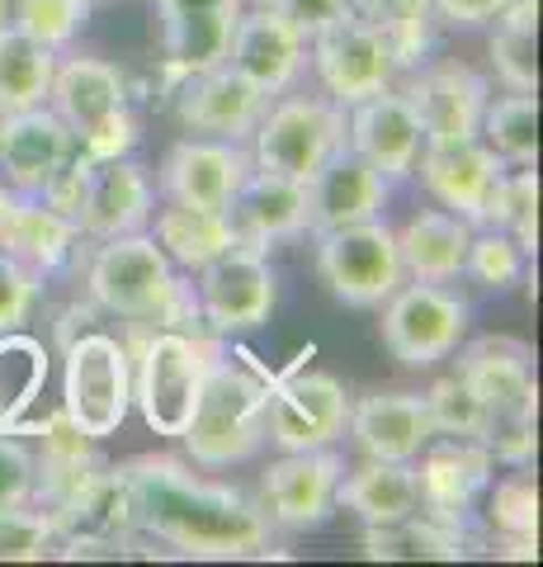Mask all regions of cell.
<instances>
[{"label":"cell","instance_id":"10","mask_svg":"<svg viewBox=\"0 0 543 567\" xmlns=\"http://www.w3.org/2000/svg\"><path fill=\"white\" fill-rule=\"evenodd\" d=\"M251 137H255L251 166L289 175V181H307L345 142V104L307 100V95L279 100L270 114H260Z\"/></svg>","mask_w":543,"mask_h":567},{"label":"cell","instance_id":"41","mask_svg":"<svg viewBox=\"0 0 543 567\" xmlns=\"http://www.w3.org/2000/svg\"><path fill=\"white\" fill-rule=\"evenodd\" d=\"M463 275H472L482 284V289H511L520 284L524 275V251L511 233H501V227H487V233H472V246H468V265Z\"/></svg>","mask_w":543,"mask_h":567},{"label":"cell","instance_id":"24","mask_svg":"<svg viewBox=\"0 0 543 567\" xmlns=\"http://www.w3.org/2000/svg\"><path fill=\"white\" fill-rule=\"evenodd\" d=\"M416 458H420L416 483H420V506H426V516L463 525V516L478 506V496L487 492V483H492L497 458L487 454L478 440H463V435H449L440 445L430 440Z\"/></svg>","mask_w":543,"mask_h":567},{"label":"cell","instance_id":"29","mask_svg":"<svg viewBox=\"0 0 543 567\" xmlns=\"http://www.w3.org/2000/svg\"><path fill=\"white\" fill-rule=\"evenodd\" d=\"M468 246H472V223L449 208H420L397 233L401 270H411L416 279H430V284L459 279L468 265Z\"/></svg>","mask_w":543,"mask_h":567},{"label":"cell","instance_id":"30","mask_svg":"<svg viewBox=\"0 0 543 567\" xmlns=\"http://www.w3.org/2000/svg\"><path fill=\"white\" fill-rule=\"evenodd\" d=\"M336 506H345L349 516H359L364 525H397L420 516V483L411 464H388V458H369L355 473H341Z\"/></svg>","mask_w":543,"mask_h":567},{"label":"cell","instance_id":"37","mask_svg":"<svg viewBox=\"0 0 543 567\" xmlns=\"http://www.w3.org/2000/svg\"><path fill=\"white\" fill-rule=\"evenodd\" d=\"M487 520L520 558L539 554V487L524 473V464H515V473L501 477V483H487Z\"/></svg>","mask_w":543,"mask_h":567},{"label":"cell","instance_id":"20","mask_svg":"<svg viewBox=\"0 0 543 567\" xmlns=\"http://www.w3.org/2000/svg\"><path fill=\"white\" fill-rule=\"evenodd\" d=\"M270 95H260L247 76H237L227 62L195 71V76L180 81V100H175V114L195 137H227L241 142L255 133L260 114H265Z\"/></svg>","mask_w":543,"mask_h":567},{"label":"cell","instance_id":"12","mask_svg":"<svg viewBox=\"0 0 543 567\" xmlns=\"http://www.w3.org/2000/svg\"><path fill=\"white\" fill-rule=\"evenodd\" d=\"M312 66H317V81L326 85V100L336 104H359L378 91H388L397 76V58L388 39L364 20V14L349 10L345 20H336L331 29L312 33Z\"/></svg>","mask_w":543,"mask_h":567},{"label":"cell","instance_id":"11","mask_svg":"<svg viewBox=\"0 0 543 567\" xmlns=\"http://www.w3.org/2000/svg\"><path fill=\"white\" fill-rule=\"evenodd\" d=\"M195 303H199V317L218 336H237V331L265 327L270 312H274V270H270V256L260 251V246L232 241L222 256L199 265Z\"/></svg>","mask_w":543,"mask_h":567},{"label":"cell","instance_id":"38","mask_svg":"<svg viewBox=\"0 0 543 567\" xmlns=\"http://www.w3.org/2000/svg\"><path fill=\"white\" fill-rule=\"evenodd\" d=\"M355 14H364L388 39L397 66L420 62L430 52L435 0H355Z\"/></svg>","mask_w":543,"mask_h":567},{"label":"cell","instance_id":"28","mask_svg":"<svg viewBox=\"0 0 543 567\" xmlns=\"http://www.w3.org/2000/svg\"><path fill=\"white\" fill-rule=\"evenodd\" d=\"M76 223L62 218L58 208H48L43 199H29V194H10L6 218H0V251L20 256L29 270H62L66 260L76 256Z\"/></svg>","mask_w":543,"mask_h":567},{"label":"cell","instance_id":"1","mask_svg":"<svg viewBox=\"0 0 543 567\" xmlns=\"http://www.w3.org/2000/svg\"><path fill=\"white\" fill-rule=\"evenodd\" d=\"M137 529L185 558H251L270 544V516L227 483H208L170 454L124 464Z\"/></svg>","mask_w":543,"mask_h":567},{"label":"cell","instance_id":"40","mask_svg":"<svg viewBox=\"0 0 543 567\" xmlns=\"http://www.w3.org/2000/svg\"><path fill=\"white\" fill-rule=\"evenodd\" d=\"M58 554V525L43 506H0V563H43Z\"/></svg>","mask_w":543,"mask_h":567},{"label":"cell","instance_id":"46","mask_svg":"<svg viewBox=\"0 0 543 567\" xmlns=\"http://www.w3.org/2000/svg\"><path fill=\"white\" fill-rule=\"evenodd\" d=\"M505 6H511V0H435V14L449 24L478 29V24H492Z\"/></svg>","mask_w":543,"mask_h":567},{"label":"cell","instance_id":"39","mask_svg":"<svg viewBox=\"0 0 543 567\" xmlns=\"http://www.w3.org/2000/svg\"><path fill=\"white\" fill-rule=\"evenodd\" d=\"M95 0H6L0 6V24L24 29L29 39H39L43 48H66L91 20Z\"/></svg>","mask_w":543,"mask_h":567},{"label":"cell","instance_id":"5","mask_svg":"<svg viewBox=\"0 0 543 567\" xmlns=\"http://www.w3.org/2000/svg\"><path fill=\"white\" fill-rule=\"evenodd\" d=\"M48 110L76 133L85 156H128L137 142V123L128 114V81L104 58L58 62Z\"/></svg>","mask_w":543,"mask_h":567},{"label":"cell","instance_id":"14","mask_svg":"<svg viewBox=\"0 0 543 567\" xmlns=\"http://www.w3.org/2000/svg\"><path fill=\"white\" fill-rule=\"evenodd\" d=\"M349 425V398L331 374H289L270 383L265 431L279 450H331Z\"/></svg>","mask_w":543,"mask_h":567},{"label":"cell","instance_id":"26","mask_svg":"<svg viewBox=\"0 0 543 567\" xmlns=\"http://www.w3.org/2000/svg\"><path fill=\"white\" fill-rule=\"evenodd\" d=\"M227 223H232L237 241L260 246V251H270V246L284 241V237H297L307 227L303 181H289V175L251 166L247 181L237 185L232 204H227Z\"/></svg>","mask_w":543,"mask_h":567},{"label":"cell","instance_id":"13","mask_svg":"<svg viewBox=\"0 0 543 567\" xmlns=\"http://www.w3.org/2000/svg\"><path fill=\"white\" fill-rule=\"evenodd\" d=\"M152 204H156V189L133 156H85L72 223L81 237H95V241L128 237L147 227Z\"/></svg>","mask_w":543,"mask_h":567},{"label":"cell","instance_id":"21","mask_svg":"<svg viewBox=\"0 0 543 567\" xmlns=\"http://www.w3.org/2000/svg\"><path fill=\"white\" fill-rule=\"evenodd\" d=\"M345 147L359 152L364 162H369L378 175H388V181H407V175L416 171L420 147H426V133H420L407 95L388 85V91L349 104Z\"/></svg>","mask_w":543,"mask_h":567},{"label":"cell","instance_id":"9","mask_svg":"<svg viewBox=\"0 0 543 567\" xmlns=\"http://www.w3.org/2000/svg\"><path fill=\"white\" fill-rule=\"evenodd\" d=\"M383 346L393 350L397 364L407 369H430L449 360L468 336V303L459 293L440 289L430 279H416L407 289H397L383 298Z\"/></svg>","mask_w":543,"mask_h":567},{"label":"cell","instance_id":"44","mask_svg":"<svg viewBox=\"0 0 543 567\" xmlns=\"http://www.w3.org/2000/svg\"><path fill=\"white\" fill-rule=\"evenodd\" d=\"M39 487V454H33L20 431H0V506H24Z\"/></svg>","mask_w":543,"mask_h":567},{"label":"cell","instance_id":"43","mask_svg":"<svg viewBox=\"0 0 543 567\" xmlns=\"http://www.w3.org/2000/svg\"><path fill=\"white\" fill-rule=\"evenodd\" d=\"M39 289H43L39 270H29L20 256L0 251V336H6V331H24L33 303H39Z\"/></svg>","mask_w":543,"mask_h":567},{"label":"cell","instance_id":"7","mask_svg":"<svg viewBox=\"0 0 543 567\" xmlns=\"http://www.w3.org/2000/svg\"><path fill=\"white\" fill-rule=\"evenodd\" d=\"M133 406V354L109 331H81L66 341L62 369V416L81 435L100 440L118 435Z\"/></svg>","mask_w":543,"mask_h":567},{"label":"cell","instance_id":"48","mask_svg":"<svg viewBox=\"0 0 543 567\" xmlns=\"http://www.w3.org/2000/svg\"><path fill=\"white\" fill-rule=\"evenodd\" d=\"M0 114H6V110H0Z\"/></svg>","mask_w":543,"mask_h":567},{"label":"cell","instance_id":"15","mask_svg":"<svg viewBox=\"0 0 543 567\" xmlns=\"http://www.w3.org/2000/svg\"><path fill=\"white\" fill-rule=\"evenodd\" d=\"M81 152L76 133L48 110V104H33V110H6L0 114V185L10 194H39L66 171V162Z\"/></svg>","mask_w":543,"mask_h":567},{"label":"cell","instance_id":"47","mask_svg":"<svg viewBox=\"0 0 543 567\" xmlns=\"http://www.w3.org/2000/svg\"><path fill=\"white\" fill-rule=\"evenodd\" d=\"M6 204H10V189L0 185V218H6Z\"/></svg>","mask_w":543,"mask_h":567},{"label":"cell","instance_id":"16","mask_svg":"<svg viewBox=\"0 0 543 567\" xmlns=\"http://www.w3.org/2000/svg\"><path fill=\"white\" fill-rule=\"evenodd\" d=\"M345 464L331 450H284V458L260 473V511L270 525L284 529H317L336 511Z\"/></svg>","mask_w":543,"mask_h":567},{"label":"cell","instance_id":"33","mask_svg":"<svg viewBox=\"0 0 543 567\" xmlns=\"http://www.w3.org/2000/svg\"><path fill=\"white\" fill-rule=\"evenodd\" d=\"M364 554L369 558H463L468 554V535L453 520H435V516H411L397 525H364Z\"/></svg>","mask_w":543,"mask_h":567},{"label":"cell","instance_id":"23","mask_svg":"<svg viewBox=\"0 0 543 567\" xmlns=\"http://www.w3.org/2000/svg\"><path fill=\"white\" fill-rule=\"evenodd\" d=\"M407 104L420 123L426 142H463L478 137L482 128V110L492 91L472 66L463 62H445V66H426L420 76L407 85Z\"/></svg>","mask_w":543,"mask_h":567},{"label":"cell","instance_id":"45","mask_svg":"<svg viewBox=\"0 0 543 567\" xmlns=\"http://www.w3.org/2000/svg\"><path fill=\"white\" fill-rule=\"evenodd\" d=\"M255 6L279 14L284 24H293L303 39H312V33H322L336 20H345V14L355 10V0H255Z\"/></svg>","mask_w":543,"mask_h":567},{"label":"cell","instance_id":"22","mask_svg":"<svg viewBox=\"0 0 543 567\" xmlns=\"http://www.w3.org/2000/svg\"><path fill=\"white\" fill-rule=\"evenodd\" d=\"M227 66L247 76L260 95H284L307 62V39L270 10H241L227 39Z\"/></svg>","mask_w":543,"mask_h":567},{"label":"cell","instance_id":"8","mask_svg":"<svg viewBox=\"0 0 543 567\" xmlns=\"http://www.w3.org/2000/svg\"><path fill=\"white\" fill-rule=\"evenodd\" d=\"M317 270L331 298L345 308H383V298L407 275L397 256V233L383 218L317 233Z\"/></svg>","mask_w":543,"mask_h":567},{"label":"cell","instance_id":"19","mask_svg":"<svg viewBox=\"0 0 543 567\" xmlns=\"http://www.w3.org/2000/svg\"><path fill=\"white\" fill-rule=\"evenodd\" d=\"M251 171V152L227 137H180L161 162V194L175 204L227 213L237 185Z\"/></svg>","mask_w":543,"mask_h":567},{"label":"cell","instance_id":"34","mask_svg":"<svg viewBox=\"0 0 543 567\" xmlns=\"http://www.w3.org/2000/svg\"><path fill=\"white\" fill-rule=\"evenodd\" d=\"M492 24V66L501 85L539 91V0H511Z\"/></svg>","mask_w":543,"mask_h":567},{"label":"cell","instance_id":"18","mask_svg":"<svg viewBox=\"0 0 543 567\" xmlns=\"http://www.w3.org/2000/svg\"><path fill=\"white\" fill-rule=\"evenodd\" d=\"M388 175H378L359 152H349L345 142L326 156L303 181L307 194V227L312 233H331V227H349V223H369L383 218L388 204Z\"/></svg>","mask_w":543,"mask_h":567},{"label":"cell","instance_id":"4","mask_svg":"<svg viewBox=\"0 0 543 567\" xmlns=\"http://www.w3.org/2000/svg\"><path fill=\"white\" fill-rule=\"evenodd\" d=\"M85 284H91V298L124 317V322H180L185 312L199 317L195 289H185L175 279V265L161 246L152 241V233H128V237H109L100 241V251L91 256V270H85ZM203 322V317H199Z\"/></svg>","mask_w":543,"mask_h":567},{"label":"cell","instance_id":"36","mask_svg":"<svg viewBox=\"0 0 543 567\" xmlns=\"http://www.w3.org/2000/svg\"><path fill=\"white\" fill-rule=\"evenodd\" d=\"M482 227L511 233L524 256L539 251V171L534 166H505L497 175L482 208Z\"/></svg>","mask_w":543,"mask_h":567},{"label":"cell","instance_id":"6","mask_svg":"<svg viewBox=\"0 0 543 567\" xmlns=\"http://www.w3.org/2000/svg\"><path fill=\"white\" fill-rule=\"evenodd\" d=\"M213 346L195 331H175L161 327L137 346V364H133V402L143 412L147 431L161 440H180L189 416H195L199 388L213 360Z\"/></svg>","mask_w":543,"mask_h":567},{"label":"cell","instance_id":"27","mask_svg":"<svg viewBox=\"0 0 543 567\" xmlns=\"http://www.w3.org/2000/svg\"><path fill=\"white\" fill-rule=\"evenodd\" d=\"M349 435L364 458H388V464H416V454L435 440L430 406L420 393H369L359 406H349Z\"/></svg>","mask_w":543,"mask_h":567},{"label":"cell","instance_id":"2","mask_svg":"<svg viewBox=\"0 0 543 567\" xmlns=\"http://www.w3.org/2000/svg\"><path fill=\"white\" fill-rule=\"evenodd\" d=\"M530 360V346L511 336H482L459 360V374L478 398V445L511 468L534 458L539 383Z\"/></svg>","mask_w":543,"mask_h":567},{"label":"cell","instance_id":"25","mask_svg":"<svg viewBox=\"0 0 543 567\" xmlns=\"http://www.w3.org/2000/svg\"><path fill=\"white\" fill-rule=\"evenodd\" d=\"M420 181L440 199L449 213H459L472 227H482V208L492 194L497 175L505 171L501 156L487 147L482 137H463V142H426L416 156Z\"/></svg>","mask_w":543,"mask_h":567},{"label":"cell","instance_id":"32","mask_svg":"<svg viewBox=\"0 0 543 567\" xmlns=\"http://www.w3.org/2000/svg\"><path fill=\"white\" fill-rule=\"evenodd\" d=\"M58 52L29 39L24 29L0 24V110H33L48 104Z\"/></svg>","mask_w":543,"mask_h":567},{"label":"cell","instance_id":"31","mask_svg":"<svg viewBox=\"0 0 543 567\" xmlns=\"http://www.w3.org/2000/svg\"><path fill=\"white\" fill-rule=\"evenodd\" d=\"M152 241L170 256V265H185V270H199L213 256H222L227 246L237 241L227 213L213 208H195V204H175L166 199V208L156 213V227H152Z\"/></svg>","mask_w":543,"mask_h":567},{"label":"cell","instance_id":"35","mask_svg":"<svg viewBox=\"0 0 543 567\" xmlns=\"http://www.w3.org/2000/svg\"><path fill=\"white\" fill-rule=\"evenodd\" d=\"M478 137L492 147L505 166H534L539 162V95L511 91L501 100H487Z\"/></svg>","mask_w":543,"mask_h":567},{"label":"cell","instance_id":"3","mask_svg":"<svg viewBox=\"0 0 543 567\" xmlns=\"http://www.w3.org/2000/svg\"><path fill=\"white\" fill-rule=\"evenodd\" d=\"M270 383L255 364H247V354L227 360L213 354L208 374L199 388L195 416H189L180 445L189 450L199 468H232L265 445V412H270Z\"/></svg>","mask_w":543,"mask_h":567},{"label":"cell","instance_id":"17","mask_svg":"<svg viewBox=\"0 0 543 567\" xmlns=\"http://www.w3.org/2000/svg\"><path fill=\"white\" fill-rule=\"evenodd\" d=\"M161 20V62L170 81H185L227 58L237 14L247 0H152Z\"/></svg>","mask_w":543,"mask_h":567},{"label":"cell","instance_id":"42","mask_svg":"<svg viewBox=\"0 0 543 567\" xmlns=\"http://www.w3.org/2000/svg\"><path fill=\"white\" fill-rule=\"evenodd\" d=\"M426 406H430L435 435L478 440V398H472V388L463 383V374H449V379L435 383L426 393Z\"/></svg>","mask_w":543,"mask_h":567}]
</instances>
